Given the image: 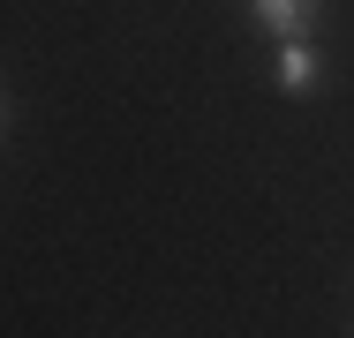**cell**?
<instances>
[{"mask_svg": "<svg viewBox=\"0 0 354 338\" xmlns=\"http://www.w3.org/2000/svg\"><path fill=\"white\" fill-rule=\"evenodd\" d=\"M279 90H317V53L301 46V38H279Z\"/></svg>", "mask_w": 354, "mask_h": 338, "instance_id": "obj_2", "label": "cell"}, {"mask_svg": "<svg viewBox=\"0 0 354 338\" xmlns=\"http://www.w3.org/2000/svg\"><path fill=\"white\" fill-rule=\"evenodd\" d=\"M249 15H257L272 38H309V23H317V0H249Z\"/></svg>", "mask_w": 354, "mask_h": 338, "instance_id": "obj_1", "label": "cell"}]
</instances>
